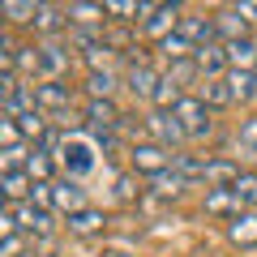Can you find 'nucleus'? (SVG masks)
Listing matches in <instances>:
<instances>
[{"label":"nucleus","mask_w":257,"mask_h":257,"mask_svg":"<svg viewBox=\"0 0 257 257\" xmlns=\"http://www.w3.org/2000/svg\"><path fill=\"white\" fill-rule=\"evenodd\" d=\"M94 150H99V142H90L86 133H69V138L60 142V150H56V163H60V172L69 176V180H82V176L94 172Z\"/></svg>","instance_id":"obj_1"},{"label":"nucleus","mask_w":257,"mask_h":257,"mask_svg":"<svg viewBox=\"0 0 257 257\" xmlns=\"http://www.w3.org/2000/svg\"><path fill=\"white\" fill-rule=\"evenodd\" d=\"M214 26H219L223 43H240V39H253L257 26V5H223L214 9Z\"/></svg>","instance_id":"obj_2"},{"label":"nucleus","mask_w":257,"mask_h":257,"mask_svg":"<svg viewBox=\"0 0 257 257\" xmlns=\"http://www.w3.org/2000/svg\"><path fill=\"white\" fill-rule=\"evenodd\" d=\"M176 120L184 124V133H189V142H206V138H214V111L206 107L197 94H184L180 103H176Z\"/></svg>","instance_id":"obj_3"},{"label":"nucleus","mask_w":257,"mask_h":257,"mask_svg":"<svg viewBox=\"0 0 257 257\" xmlns=\"http://www.w3.org/2000/svg\"><path fill=\"white\" fill-rule=\"evenodd\" d=\"M172 150H163L159 142H133L128 146V172L133 176H163V172H172Z\"/></svg>","instance_id":"obj_4"},{"label":"nucleus","mask_w":257,"mask_h":257,"mask_svg":"<svg viewBox=\"0 0 257 257\" xmlns=\"http://www.w3.org/2000/svg\"><path fill=\"white\" fill-rule=\"evenodd\" d=\"M73 69V47H64L60 39H43L39 43V82H60Z\"/></svg>","instance_id":"obj_5"},{"label":"nucleus","mask_w":257,"mask_h":257,"mask_svg":"<svg viewBox=\"0 0 257 257\" xmlns=\"http://www.w3.org/2000/svg\"><path fill=\"white\" fill-rule=\"evenodd\" d=\"M86 128H90V138H107V133H120L124 116H120L116 99H86Z\"/></svg>","instance_id":"obj_6"},{"label":"nucleus","mask_w":257,"mask_h":257,"mask_svg":"<svg viewBox=\"0 0 257 257\" xmlns=\"http://www.w3.org/2000/svg\"><path fill=\"white\" fill-rule=\"evenodd\" d=\"M120 77H124V90L133 94V99H150V103H155V90H159V82H163V73H159L150 60H128Z\"/></svg>","instance_id":"obj_7"},{"label":"nucleus","mask_w":257,"mask_h":257,"mask_svg":"<svg viewBox=\"0 0 257 257\" xmlns=\"http://www.w3.org/2000/svg\"><path fill=\"white\" fill-rule=\"evenodd\" d=\"M146 133H150V142H159L163 150L184 146V142H189V133H184V124L176 120V111H159V107L146 116Z\"/></svg>","instance_id":"obj_8"},{"label":"nucleus","mask_w":257,"mask_h":257,"mask_svg":"<svg viewBox=\"0 0 257 257\" xmlns=\"http://www.w3.org/2000/svg\"><path fill=\"white\" fill-rule=\"evenodd\" d=\"M52 210H60L64 219H73V214L90 210V202H86V189H82V180H69V176H60V180L52 184Z\"/></svg>","instance_id":"obj_9"},{"label":"nucleus","mask_w":257,"mask_h":257,"mask_svg":"<svg viewBox=\"0 0 257 257\" xmlns=\"http://www.w3.org/2000/svg\"><path fill=\"white\" fill-rule=\"evenodd\" d=\"M35 99H39V111H43V116L73 111V90L64 82H35Z\"/></svg>","instance_id":"obj_10"},{"label":"nucleus","mask_w":257,"mask_h":257,"mask_svg":"<svg viewBox=\"0 0 257 257\" xmlns=\"http://www.w3.org/2000/svg\"><path fill=\"white\" fill-rule=\"evenodd\" d=\"M13 219H18V231L22 236H47V231L56 227V214L52 210H43V206H35V202H22V206H13Z\"/></svg>","instance_id":"obj_11"},{"label":"nucleus","mask_w":257,"mask_h":257,"mask_svg":"<svg viewBox=\"0 0 257 257\" xmlns=\"http://www.w3.org/2000/svg\"><path fill=\"white\" fill-rule=\"evenodd\" d=\"M180 18H184V5H159V9L150 13V22H142V30H146L155 43H163L167 35L180 30Z\"/></svg>","instance_id":"obj_12"},{"label":"nucleus","mask_w":257,"mask_h":257,"mask_svg":"<svg viewBox=\"0 0 257 257\" xmlns=\"http://www.w3.org/2000/svg\"><path fill=\"white\" fill-rule=\"evenodd\" d=\"M30 189H35V180H30L26 167H5V176H0V197H5V206L30 202Z\"/></svg>","instance_id":"obj_13"},{"label":"nucleus","mask_w":257,"mask_h":257,"mask_svg":"<svg viewBox=\"0 0 257 257\" xmlns=\"http://www.w3.org/2000/svg\"><path fill=\"white\" fill-rule=\"evenodd\" d=\"M180 35L189 39L193 47H206V43H214V39H219V26H214V13L206 18V13H189V9H184V18H180Z\"/></svg>","instance_id":"obj_14"},{"label":"nucleus","mask_w":257,"mask_h":257,"mask_svg":"<svg viewBox=\"0 0 257 257\" xmlns=\"http://www.w3.org/2000/svg\"><path fill=\"white\" fill-rule=\"evenodd\" d=\"M206 214H210V219L231 223L236 214H244V202H240L231 189H206Z\"/></svg>","instance_id":"obj_15"},{"label":"nucleus","mask_w":257,"mask_h":257,"mask_svg":"<svg viewBox=\"0 0 257 257\" xmlns=\"http://www.w3.org/2000/svg\"><path fill=\"white\" fill-rule=\"evenodd\" d=\"M193 94H197V99H202L210 111H219V107H231V103H236V99H231V86H227V77H202Z\"/></svg>","instance_id":"obj_16"},{"label":"nucleus","mask_w":257,"mask_h":257,"mask_svg":"<svg viewBox=\"0 0 257 257\" xmlns=\"http://www.w3.org/2000/svg\"><path fill=\"white\" fill-rule=\"evenodd\" d=\"M69 22H73V30H103L107 26V9H103V5L73 0V5H69Z\"/></svg>","instance_id":"obj_17"},{"label":"nucleus","mask_w":257,"mask_h":257,"mask_svg":"<svg viewBox=\"0 0 257 257\" xmlns=\"http://www.w3.org/2000/svg\"><path fill=\"white\" fill-rule=\"evenodd\" d=\"M227 240L236 248H257V210H244L227 223Z\"/></svg>","instance_id":"obj_18"},{"label":"nucleus","mask_w":257,"mask_h":257,"mask_svg":"<svg viewBox=\"0 0 257 257\" xmlns=\"http://www.w3.org/2000/svg\"><path fill=\"white\" fill-rule=\"evenodd\" d=\"M116 86H124V77L111 73V69H103V73H86V99H111L116 94Z\"/></svg>","instance_id":"obj_19"},{"label":"nucleus","mask_w":257,"mask_h":257,"mask_svg":"<svg viewBox=\"0 0 257 257\" xmlns=\"http://www.w3.org/2000/svg\"><path fill=\"white\" fill-rule=\"evenodd\" d=\"M227 86H231V99L236 103H253L257 99V69H231Z\"/></svg>","instance_id":"obj_20"},{"label":"nucleus","mask_w":257,"mask_h":257,"mask_svg":"<svg viewBox=\"0 0 257 257\" xmlns=\"http://www.w3.org/2000/svg\"><path fill=\"white\" fill-rule=\"evenodd\" d=\"M56 155H47V150H35V155L26 159V172H30V180L35 184H56Z\"/></svg>","instance_id":"obj_21"},{"label":"nucleus","mask_w":257,"mask_h":257,"mask_svg":"<svg viewBox=\"0 0 257 257\" xmlns=\"http://www.w3.org/2000/svg\"><path fill=\"white\" fill-rule=\"evenodd\" d=\"M64 227L73 231V236H99V231L107 227V214H103V210H94V206H90V210H82V214H73V219L64 223Z\"/></svg>","instance_id":"obj_22"},{"label":"nucleus","mask_w":257,"mask_h":257,"mask_svg":"<svg viewBox=\"0 0 257 257\" xmlns=\"http://www.w3.org/2000/svg\"><path fill=\"white\" fill-rule=\"evenodd\" d=\"M206 167H210V155H176L172 159V172H180L184 180H202L206 184Z\"/></svg>","instance_id":"obj_23"},{"label":"nucleus","mask_w":257,"mask_h":257,"mask_svg":"<svg viewBox=\"0 0 257 257\" xmlns=\"http://www.w3.org/2000/svg\"><path fill=\"white\" fill-rule=\"evenodd\" d=\"M223 47H227V64H231V69H257V43H253V39L223 43Z\"/></svg>","instance_id":"obj_24"},{"label":"nucleus","mask_w":257,"mask_h":257,"mask_svg":"<svg viewBox=\"0 0 257 257\" xmlns=\"http://www.w3.org/2000/svg\"><path fill=\"white\" fill-rule=\"evenodd\" d=\"M150 189H155V197H184V189H189V180H184L180 172H163V176H155L150 180Z\"/></svg>","instance_id":"obj_25"},{"label":"nucleus","mask_w":257,"mask_h":257,"mask_svg":"<svg viewBox=\"0 0 257 257\" xmlns=\"http://www.w3.org/2000/svg\"><path fill=\"white\" fill-rule=\"evenodd\" d=\"M0 13L9 18V26H30V22H35V13H39V5H35V0H5V5H0Z\"/></svg>","instance_id":"obj_26"},{"label":"nucleus","mask_w":257,"mask_h":257,"mask_svg":"<svg viewBox=\"0 0 257 257\" xmlns=\"http://www.w3.org/2000/svg\"><path fill=\"white\" fill-rule=\"evenodd\" d=\"M18 128H22V138H26V142H39V146L47 142V116H43V111H26V116H18Z\"/></svg>","instance_id":"obj_27"},{"label":"nucleus","mask_w":257,"mask_h":257,"mask_svg":"<svg viewBox=\"0 0 257 257\" xmlns=\"http://www.w3.org/2000/svg\"><path fill=\"white\" fill-rule=\"evenodd\" d=\"M231 193L244 202V210H257V172H240L236 184H231Z\"/></svg>","instance_id":"obj_28"},{"label":"nucleus","mask_w":257,"mask_h":257,"mask_svg":"<svg viewBox=\"0 0 257 257\" xmlns=\"http://www.w3.org/2000/svg\"><path fill=\"white\" fill-rule=\"evenodd\" d=\"M236 142H240L244 150H253V155H257V111L240 120V133H236Z\"/></svg>","instance_id":"obj_29"},{"label":"nucleus","mask_w":257,"mask_h":257,"mask_svg":"<svg viewBox=\"0 0 257 257\" xmlns=\"http://www.w3.org/2000/svg\"><path fill=\"white\" fill-rule=\"evenodd\" d=\"M0 142H5V150H22V128H18V120H0Z\"/></svg>","instance_id":"obj_30"},{"label":"nucleus","mask_w":257,"mask_h":257,"mask_svg":"<svg viewBox=\"0 0 257 257\" xmlns=\"http://www.w3.org/2000/svg\"><path fill=\"white\" fill-rule=\"evenodd\" d=\"M30 202L43 206V210H52V184H35V189H30ZM52 214H56V210H52Z\"/></svg>","instance_id":"obj_31"},{"label":"nucleus","mask_w":257,"mask_h":257,"mask_svg":"<svg viewBox=\"0 0 257 257\" xmlns=\"http://www.w3.org/2000/svg\"><path fill=\"white\" fill-rule=\"evenodd\" d=\"M116 197H120V202L133 197V180H128V176H120V180H116Z\"/></svg>","instance_id":"obj_32"}]
</instances>
